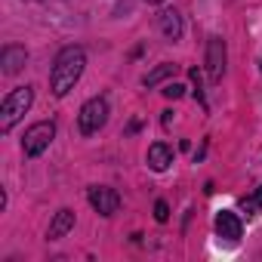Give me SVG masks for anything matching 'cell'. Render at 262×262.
Returning <instances> with one entry per match:
<instances>
[{"instance_id": "obj_14", "label": "cell", "mask_w": 262, "mask_h": 262, "mask_svg": "<svg viewBox=\"0 0 262 262\" xmlns=\"http://www.w3.org/2000/svg\"><path fill=\"white\" fill-rule=\"evenodd\" d=\"M182 93H185L182 83H167V86H164V96H167V99H179Z\"/></svg>"}, {"instance_id": "obj_12", "label": "cell", "mask_w": 262, "mask_h": 262, "mask_svg": "<svg viewBox=\"0 0 262 262\" xmlns=\"http://www.w3.org/2000/svg\"><path fill=\"white\" fill-rule=\"evenodd\" d=\"M170 74H176V65H158L151 74H145V80H142V83H145V86H155V83H161V80H164V77H170Z\"/></svg>"}, {"instance_id": "obj_13", "label": "cell", "mask_w": 262, "mask_h": 262, "mask_svg": "<svg viewBox=\"0 0 262 262\" xmlns=\"http://www.w3.org/2000/svg\"><path fill=\"white\" fill-rule=\"evenodd\" d=\"M155 219H158V222H167V219H170V207H167V201H158V204H155Z\"/></svg>"}, {"instance_id": "obj_5", "label": "cell", "mask_w": 262, "mask_h": 262, "mask_svg": "<svg viewBox=\"0 0 262 262\" xmlns=\"http://www.w3.org/2000/svg\"><path fill=\"white\" fill-rule=\"evenodd\" d=\"M86 198H90V204H93V210H96L99 216H114L117 207H120L117 191H114V188H105V185H93Z\"/></svg>"}, {"instance_id": "obj_7", "label": "cell", "mask_w": 262, "mask_h": 262, "mask_svg": "<svg viewBox=\"0 0 262 262\" xmlns=\"http://www.w3.org/2000/svg\"><path fill=\"white\" fill-rule=\"evenodd\" d=\"M216 234L225 237V241H237L241 237V219L231 213V210H222L216 216Z\"/></svg>"}, {"instance_id": "obj_3", "label": "cell", "mask_w": 262, "mask_h": 262, "mask_svg": "<svg viewBox=\"0 0 262 262\" xmlns=\"http://www.w3.org/2000/svg\"><path fill=\"white\" fill-rule=\"evenodd\" d=\"M53 139H56V123H53V120H40V123H34V126L25 129L22 151H25L28 158H40V155L50 148Z\"/></svg>"}, {"instance_id": "obj_11", "label": "cell", "mask_w": 262, "mask_h": 262, "mask_svg": "<svg viewBox=\"0 0 262 262\" xmlns=\"http://www.w3.org/2000/svg\"><path fill=\"white\" fill-rule=\"evenodd\" d=\"M161 31H164V37L179 40V34H182V19H179L176 10H164V13H161Z\"/></svg>"}, {"instance_id": "obj_8", "label": "cell", "mask_w": 262, "mask_h": 262, "mask_svg": "<svg viewBox=\"0 0 262 262\" xmlns=\"http://www.w3.org/2000/svg\"><path fill=\"white\" fill-rule=\"evenodd\" d=\"M170 164H173V148L164 145V142H155L148 148V167L155 173H164V170H170Z\"/></svg>"}, {"instance_id": "obj_1", "label": "cell", "mask_w": 262, "mask_h": 262, "mask_svg": "<svg viewBox=\"0 0 262 262\" xmlns=\"http://www.w3.org/2000/svg\"><path fill=\"white\" fill-rule=\"evenodd\" d=\"M83 65H86V53H83L80 47H65V50L56 56L53 71H50V90H53V96H59V99L68 96V93L74 90V83L80 80Z\"/></svg>"}, {"instance_id": "obj_4", "label": "cell", "mask_w": 262, "mask_h": 262, "mask_svg": "<svg viewBox=\"0 0 262 262\" xmlns=\"http://www.w3.org/2000/svg\"><path fill=\"white\" fill-rule=\"evenodd\" d=\"M105 120H108V102H105L102 96L83 102V108H80V114H77V126H80L83 136L99 133V129L105 126Z\"/></svg>"}, {"instance_id": "obj_10", "label": "cell", "mask_w": 262, "mask_h": 262, "mask_svg": "<svg viewBox=\"0 0 262 262\" xmlns=\"http://www.w3.org/2000/svg\"><path fill=\"white\" fill-rule=\"evenodd\" d=\"M25 50L22 47H4V74H19L25 65Z\"/></svg>"}, {"instance_id": "obj_2", "label": "cell", "mask_w": 262, "mask_h": 262, "mask_svg": "<svg viewBox=\"0 0 262 262\" xmlns=\"http://www.w3.org/2000/svg\"><path fill=\"white\" fill-rule=\"evenodd\" d=\"M31 102H34V86H16L4 99V105H0V133H10V129L25 117Z\"/></svg>"}, {"instance_id": "obj_16", "label": "cell", "mask_w": 262, "mask_h": 262, "mask_svg": "<svg viewBox=\"0 0 262 262\" xmlns=\"http://www.w3.org/2000/svg\"><path fill=\"white\" fill-rule=\"evenodd\" d=\"M148 4H164V0H148Z\"/></svg>"}, {"instance_id": "obj_9", "label": "cell", "mask_w": 262, "mask_h": 262, "mask_svg": "<svg viewBox=\"0 0 262 262\" xmlns=\"http://www.w3.org/2000/svg\"><path fill=\"white\" fill-rule=\"evenodd\" d=\"M71 228H74V213H71V210H59V213H56V219L50 222L47 237H50V241H59V237H65Z\"/></svg>"}, {"instance_id": "obj_6", "label": "cell", "mask_w": 262, "mask_h": 262, "mask_svg": "<svg viewBox=\"0 0 262 262\" xmlns=\"http://www.w3.org/2000/svg\"><path fill=\"white\" fill-rule=\"evenodd\" d=\"M207 74L213 83L222 80V74H225V43L219 37H210V43H207Z\"/></svg>"}, {"instance_id": "obj_15", "label": "cell", "mask_w": 262, "mask_h": 262, "mask_svg": "<svg viewBox=\"0 0 262 262\" xmlns=\"http://www.w3.org/2000/svg\"><path fill=\"white\" fill-rule=\"evenodd\" d=\"M253 201H256V207H262V185L256 188V194H253Z\"/></svg>"}]
</instances>
